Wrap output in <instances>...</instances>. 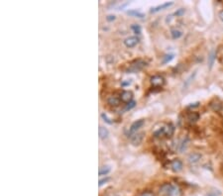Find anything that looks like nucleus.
<instances>
[{
	"instance_id": "412c9836",
	"label": "nucleus",
	"mask_w": 223,
	"mask_h": 196,
	"mask_svg": "<svg viewBox=\"0 0 223 196\" xmlns=\"http://www.w3.org/2000/svg\"><path fill=\"white\" fill-rule=\"evenodd\" d=\"M131 29L133 30V32L135 33V34L137 35L141 34V27H140L138 24H133V25L131 26Z\"/></svg>"
},
{
	"instance_id": "cd10ccee",
	"label": "nucleus",
	"mask_w": 223,
	"mask_h": 196,
	"mask_svg": "<svg viewBox=\"0 0 223 196\" xmlns=\"http://www.w3.org/2000/svg\"><path fill=\"white\" fill-rule=\"evenodd\" d=\"M106 19L107 21H113V20H115V16L114 15H108V16L106 17Z\"/></svg>"
},
{
	"instance_id": "f8f14e48",
	"label": "nucleus",
	"mask_w": 223,
	"mask_h": 196,
	"mask_svg": "<svg viewBox=\"0 0 223 196\" xmlns=\"http://www.w3.org/2000/svg\"><path fill=\"white\" fill-rule=\"evenodd\" d=\"M201 159V154H198V153H192L190 154L189 157H187V159H189V162L190 163H196L199 162V159Z\"/></svg>"
},
{
	"instance_id": "4be33fe9",
	"label": "nucleus",
	"mask_w": 223,
	"mask_h": 196,
	"mask_svg": "<svg viewBox=\"0 0 223 196\" xmlns=\"http://www.w3.org/2000/svg\"><path fill=\"white\" fill-rule=\"evenodd\" d=\"M174 56H175L172 55V53H169V55H166L163 58V61L162 62H163V64H168V62H169L172 59H174Z\"/></svg>"
},
{
	"instance_id": "7c9ffc66",
	"label": "nucleus",
	"mask_w": 223,
	"mask_h": 196,
	"mask_svg": "<svg viewBox=\"0 0 223 196\" xmlns=\"http://www.w3.org/2000/svg\"><path fill=\"white\" fill-rule=\"evenodd\" d=\"M130 80H128V81H126V82H122V85H128V84H130Z\"/></svg>"
},
{
	"instance_id": "473e14b6",
	"label": "nucleus",
	"mask_w": 223,
	"mask_h": 196,
	"mask_svg": "<svg viewBox=\"0 0 223 196\" xmlns=\"http://www.w3.org/2000/svg\"><path fill=\"white\" fill-rule=\"evenodd\" d=\"M105 196H110V195H105Z\"/></svg>"
},
{
	"instance_id": "6e6552de",
	"label": "nucleus",
	"mask_w": 223,
	"mask_h": 196,
	"mask_svg": "<svg viewBox=\"0 0 223 196\" xmlns=\"http://www.w3.org/2000/svg\"><path fill=\"white\" fill-rule=\"evenodd\" d=\"M132 98H133V94L131 91H127L125 90L121 93V96H120V99L121 101H123L125 103H130L131 101H132Z\"/></svg>"
},
{
	"instance_id": "c85d7f7f",
	"label": "nucleus",
	"mask_w": 223,
	"mask_h": 196,
	"mask_svg": "<svg viewBox=\"0 0 223 196\" xmlns=\"http://www.w3.org/2000/svg\"><path fill=\"white\" fill-rule=\"evenodd\" d=\"M199 106V103L198 102H195V103H191L190 105L189 106V108H193V107H198Z\"/></svg>"
},
{
	"instance_id": "7ed1b4c3",
	"label": "nucleus",
	"mask_w": 223,
	"mask_h": 196,
	"mask_svg": "<svg viewBox=\"0 0 223 196\" xmlns=\"http://www.w3.org/2000/svg\"><path fill=\"white\" fill-rule=\"evenodd\" d=\"M151 84L154 87H162L165 84V78L162 75H154L151 77Z\"/></svg>"
},
{
	"instance_id": "dca6fc26",
	"label": "nucleus",
	"mask_w": 223,
	"mask_h": 196,
	"mask_svg": "<svg viewBox=\"0 0 223 196\" xmlns=\"http://www.w3.org/2000/svg\"><path fill=\"white\" fill-rule=\"evenodd\" d=\"M111 170V166L109 165H104V166H101L99 168V175L100 176H102V175H107Z\"/></svg>"
},
{
	"instance_id": "f03ea898",
	"label": "nucleus",
	"mask_w": 223,
	"mask_h": 196,
	"mask_svg": "<svg viewBox=\"0 0 223 196\" xmlns=\"http://www.w3.org/2000/svg\"><path fill=\"white\" fill-rule=\"evenodd\" d=\"M144 123H145V121L143 120V119H140V120H137V121L134 122V123L130 126L129 132H128V137L131 136L134 133H136L137 131H138L140 128H141L143 125H144Z\"/></svg>"
},
{
	"instance_id": "39448f33",
	"label": "nucleus",
	"mask_w": 223,
	"mask_h": 196,
	"mask_svg": "<svg viewBox=\"0 0 223 196\" xmlns=\"http://www.w3.org/2000/svg\"><path fill=\"white\" fill-rule=\"evenodd\" d=\"M172 186H174V185H172L171 183L163 184V185L161 186V188H160V194H162L164 196H169V193H171V191H172Z\"/></svg>"
},
{
	"instance_id": "bb28decb",
	"label": "nucleus",
	"mask_w": 223,
	"mask_h": 196,
	"mask_svg": "<svg viewBox=\"0 0 223 196\" xmlns=\"http://www.w3.org/2000/svg\"><path fill=\"white\" fill-rule=\"evenodd\" d=\"M138 196H154V194H153L152 192L147 191V192H143V193H141V194L138 195Z\"/></svg>"
},
{
	"instance_id": "f257e3e1",
	"label": "nucleus",
	"mask_w": 223,
	"mask_h": 196,
	"mask_svg": "<svg viewBox=\"0 0 223 196\" xmlns=\"http://www.w3.org/2000/svg\"><path fill=\"white\" fill-rule=\"evenodd\" d=\"M146 65H147V61H143V59H138V61H135L134 62L130 64V67L127 68V72L133 73V72H137V71L143 69Z\"/></svg>"
},
{
	"instance_id": "9b49d317",
	"label": "nucleus",
	"mask_w": 223,
	"mask_h": 196,
	"mask_svg": "<svg viewBox=\"0 0 223 196\" xmlns=\"http://www.w3.org/2000/svg\"><path fill=\"white\" fill-rule=\"evenodd\" d=\"M172 2L164 3V4L158 5V6H156V7L152 8L151 10H150V12H151V13H156V12H159L160 10H163V9H165V8H168V7H169V6H172Z\"/></svg>"
},
{
	"instance_id": "a878e982",
	"label": "nucleus",
	"mask_w": 223,
	"mask_h": 196,
	"mask_svg": "<svg viewBox=\"0 0 223 196\" xmlns=\"http://www.w3.org/2000/svg\"><path fill=\"white\" fill-rule=\"evenodd\" d=\"M101 117H102V119H103L104 121L106 122V123H108V124H112V121H110V119H109L108 117H107V116H106L105 114H104V113H102V114H101Z\"/></svg>"
},
{
	"instance_id": "6ab92c4d",
	"label": "nucleus",
	"mask_w": 223,
	"mask_h": 196,
	"mask_svg": "<svg viewBox=\"0 0 223 196\" xmlns=\"http://www.w3.org/2000/svg\"><path fill=\"white\" fill-rule=\"evenodd\" d=\"M215 58H216L215 52H214V50H211L209 53V56H208V64H209V67H212L214 61H215Z\"/></svg>"
},
{
	"instance_id": "9d476101",
	"label": "nucleus",
	"mask_w": 223,
	"mask_h": 196,
	"mask_svg": "<svg viewBox=\"0 0 223 196\" xmlns=\"http://www.w3.org/2000/svg\"><path fill=\"white\" fill-rule=\"evenodd\" d=\"M120 100H121V99H120L119 97L115 96V95H111V96L108 97V99H107V102H108L109 105L116 107V106H119V105H120Z\"/></svg>"
},
{
	"instance_id": "20e7f679",
	"label": "nucleus",
	"mask_w": 223,
	"mask_h": 196,
	"mask_svg": "<svg viewBox=\"0 0 223 196\" xmlns=\"http://www.w3.org/2000/svg\"><path fill=\"white\" fill-rule=\"evenodd\" d=\"M139 43V38L136 37V36H131V37H128L127 39H125L124 44L127 48H133L135 47L137 44Z\"/></svg>"
},
{
	"instance_id": "423d86ee",
	"label": "nucleus",
	"mask_w": 223,
	"mask_h": 196,
	"mask_svg": "<svg viewBox=\"0 0 223 196\" xmlns=\"http://www.w3.org/2000/svg\"><path fill=\"white\" fill-rule=\"evenodd\" d=\"M163 130H164V134H165L166 138H171V137L174 135L175 127H174V125H172V124H167L166 126L163 127Z\"/></svg>"
},
{
	"instance_id": "393cba45",
	"label": "nucleus",
	"mask_w": 223,
	"mask_h": 196,
	"mask_svg": "<svg viewBox=\"0 0 223 196\" xmlns=\"http://www.w3.org/2000/svg\"><path fill=\"white\" fill-rule=\"evenodd\" d=\"M109 179H110L109 177L102 178V179H100V180H99V183H98V185H99V186H102L103 184H105V183L107 182V181H109Z\"/></svg>"
},
{
	"instance_id": "0eeeda50",
	"label": "nucleus",
	"mask_w": 223,
	"mask_h": 196,
	"mask_svg": "<svg viewBox=\"0 0 223 196\" xmlns=\"http://www.w3.org/2000/svg\"><path fill=\"white\" fill-rule=\"evenodd\" d=\"M143 139H144V133L135 134V135L132 136V139H131V143H132L134 146H139L142 143Z\"/></svg>"
},
{
	"instance_id": "5701e85b",
	"label": "nucleus",
	"mask_w": 223,
	"mask_h": 196,
	"mask_svg": "<svg viewBox=\"0 0 223 196\" xmlns=\"http://www.w3.org/2000/svg\"><path fill=\"white\" fill-rule=\"evenodd\" d=\"M135 105H136V102L132 100L130 103H128L127 105H126V107H125V110H131L132 108H134V107H135Z\"/></svg>"
},
{
	"instance_id": "a211bd4d",
	"label": "nucleus",
	"mask_w": 223,
	"mask_h": 196,
	"mask_svg": "<svg viewBox=\"0 0 223 196\" xmlns=\"http://www.w3.org/2000/svg\"><path fill=\"white\" fill-rule=\"evenodd\" d=\"M180 195H181V191H180V187L175 186V185L172 186V191H171V193H169V196H180Z\"/></svg>"
},
{
	"instance_id": "b1692460",
	"label": "nucleus",
	"mask_w": 223,
	"mask_h": 196,
	"mask_svg": "<svg viewBox=\"0 0 223 196\" xmlns=\"http://www.w3.org/2000/svg\"><path fill=\"white\" fill-rule=\"evenodd\" d=\"M184 12H186V10H184L183 8H180L178 10H177L175 12V16H178V17H180V16H181V15L184 14Z\"/></svg>"
},
{
	"instance_id": "2eb2a0df",
	"label": "nucleus",
	"mask_w": 223,
	"mask_h": 196,
	"mask_svg": "<svg viewBox=\"0 0 223 196\" xmlns=\"http://www.w3.org/2000/svg\"><path fill=\"white\" fill-rule=\"evenodd\" d=\"M171 35L172 39H180L181 36H183V32L178 29H172L171 30Z\"/></svg>"
},
{
	"instance_id": "2f4dec72",
	"label": "nucleus",
	"mask_w": 223,
	"mask_h": 196,
	"mask_svg": "<svg viewBox=\"0 0 223 196\" xmlns=\"http://www.w3.org/2000/svg\"><path fill=\"white\" fill-rule=\"evenodd\" d=\"M208 196H217V195H216V193L211 192V193H209V194H208Z\"/></svg>"
},
{
	"instance_id": "c756f323",
	"label": "nucleus",
	"mask_w": 223,
	"mask_h": 196,
	"mask_svg": "<svg viewBox=\"0 0 223 196\" xmlns=\"http://www.w3.org/2000/svg\"><path fill=\"white\" fill-rule=\"evenodd\" d=\"M218 17H219V19L221 20L222 22H223V10L219 12V14H218Z\"/></svg>"
},
{
	"instance_id": "ddd939ff",
	"label": "nucleus",
	"mask_w": 223,
	"mask_h": 196,
	"mask_svg": "<svg viewBox=\"0 0 223 196\" xmlns=\"http://www.w3.org/2000/svg\"><path fill=\"white\" fill-rule=\"evenodd\" d=\"M199 119V114L196 112H190L187 114V120L189 123H195Z\"/></svg>"
},
{
	"instance_id": "1a4fd4ad",
	"label": "nucleus",
	"mask_w": 223,
	"mask_h": 196,
	"mask_svg": "<svg viewBox=\"0 0 223 196\" xmlns=\"http://www.w3.org/2000/svg\"><path fill=\"white\" fill-rule=\"evenodd\" d=\"M171 168L175 172H178L183 169V162L180 159H174L171 162Z\"/></svg>"
},
{
	"instance_id": "4468645a",
	"label": "nucleus",
	"mask_w": 223,
	"mask_h": 196,
	"mask_svg": "<svg viewBox=\"0 0 223 196\" xmlns=\"http://www.w3.org/2000/svg\"><path fill=\"white\" fill-rule=\"evenodd\" d=\"M98 132H99V137H100L101 139H106L107 137H108V135H109V132H108V130H107V128L102 127V126L99 127V130H98Z\"/></svg>"
},
{
	"instance_id": "f3484780",
	"label": "nucleus",
	"mask_w": 223,
	"mask_h": 196,
	"mask_svg": "<svg viewBox=\"0 0 223 196\" xmlns=\"http://www.w3.org/2000/svg\"><path fill=\"white\" fill-rule=\"evenodd\" d=\"M187 144H189V139H187V138L183 139V141H181L180 144L178 145V151H180V153H183V151L186 148Z\"/></svg>"
},
{
	"instance_id": "aec40b11",
	"label": "nucleus",
	"mask_w": 223,
	"mask_h": 196,
	"mask_svg": "<svg viewBox=\"0 0 223 196\" xmlns=\"http://www.w3.org/2000/svg\"><path fill=\"white\" fill-rule=\"evenodd\" d=\"M127 14L132 15V16L139 17V18H143V17H144V14L141 13V12L138 11V10H129V11H127Z\"/></svg>"
}]
</instances>
